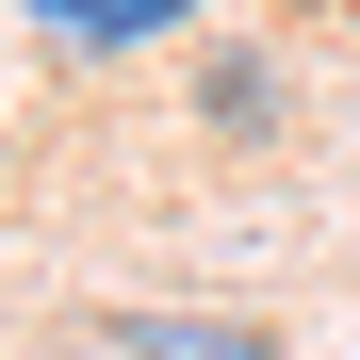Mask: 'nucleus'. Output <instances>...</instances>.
I'll use <instances>...</instances> for the list:
<instances>
[{
    "label": "nucleus",
    "mask_w": 360,
    "mask_h": 360,
    "mask_svg": "<svg viewBox=\"0 0 360 360\" xmlns=\"http://www.w3.org/2000/svg\"><path fill=\"white\" fill-rule=\"evenodd\" d=\"M180 17H197V0H33V33H66V49H148Z\"/></svg>",
    "instance_id": "obj_1"
},
{
    "label": "nucleus",
    "mask_w": 360,
    "mask_h": 360,
    "mask_svg": "<svg viewBox=\"0 0 360 360\" xmlns=\"http://www.w3.org/2000/svg\"><path fill=\"white\" fill-rule=\"evenodd\" d=\"M131 344H148V360H262L246 328H131Z\"/></svg>",
    "instance_id": "obj_2"
}]
</instances>
